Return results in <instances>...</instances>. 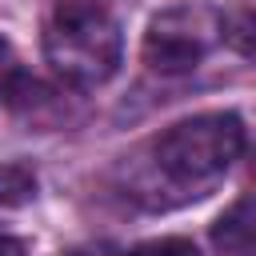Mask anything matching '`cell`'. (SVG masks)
I'll return each mask as SVG.
<instances>
[{
	"label": "cell",
	"instance_id": "obj_1",
	"mask_svg": "<svg viewBox=\"0 0 256 256\" xmlns=\"http://www.w3.org/2000/svg\"><path fill=\"white\" fill-rule=\"evenodd\" d=\"M124 36L100 0H52L44 20V60L72 88H100L116 76Z\"/></svg>",
	"mask_w": 256,
	"mask_h": 256
},
{
	"label": "cell",
	"instance_id": "obj_2",
	"mask_svg": "<svg viewBox=\"0 0 256 256\" xmlns=\"http://www.w3.org/2000/svg\"><path fill=\"white\" fill-rule=\"evenodd\" d=\"M240 152H244V124L236 112L188 116L152 144L156 168L172 184H184V188L212 184L216 176L232 168V160H240Z\"/></svg>",
	"mask_w": 256,
	"mask_h": 256
},
{
	"label": "cell",
	"instance_id": "obj_3",
	"mask_svg": "<svg viewBox=\"0 0 256 256\" xmlns=\"http://www.w3.org/2000/svg\"><path fill=\"white\" fill-rule=\"evenodd\" d=\"M220 44V12L208 4H172L148 20L140 56L160 76L192 72Z\"/></svg>",
	"mask_w": 256,
	"mask_h": 256
},
{
	"label": "cell",
	"instance_id": "obj_4",
	"mask_svg": "<svg viewBox=\"0 0 256 256\" xmlns=\"http://www.w3.org/2000/svg\"><path fill=\"white\" fill-rule=\"evenodd\" d=\"M212 240L224 252H244L256 248V192L240 196L216 224H212Z\"/></svg>",
	"mask_w": 256,
	"mask_h": 256
},
{
	"label": "cell",
	"instance_id": "obj_5",
	"mask_svg": "<svg viewBox=\"0 0 256 256\" xmlns=\"http://www.w3.org/2000/svg\"><path fill=\"white\" fill-rule=\"evenodd\" d=\"M220 40H228L240 56L256 60V8H244V12L220 16Z\"/></svg>",
	"mask_w": 256,
	"mask_h": 256
},
{
	"label": "cell",
	"instance_id": "obj_6",
	"mask_svg": "<svg viewBox=\"0 0 256 256\" xmlns=\"http://www.w3.org/2000/svg\"><path fill=\"white\" fill-rule=\"evenodd\" d=\"M36 196V176L24 164H0V208H20Z\"/></svg>",
	"mask_w": 256,
	"mask_h": 256
},
{
	"label": "cell",
	"instance_id": "obj_7",
	"mask_svg": "<svg viewBox=\"0 0 256 256\" xmlns=\"http://www.w3.org/2000/svg\"><path fill=\"white\" fill-rule=\"evenodd\" d=\"M128 256H200V248L184 236H160V240H144L136 244Z\"/></svg>",
	"mask_w": 256,
	"mask_h": 256
},
{
	"label": "cell",
	"instance_id": "obj_8",
	"mask_svg": "<svg viewBox=\"0 0 256 256\" xmlns=\"http://www.w3.org/2000/svg\"><path fill=\"white\" fill-rule=\"evenodd\" d=\"M0 256H28V244L20 236H4L0 232Z\"/></svg>",
	"mask_w": 256,
	"mask_h": 256
},
{
	"label": "cell",
	"instance_id": "obj_9",
	"mask_svg": "<svg viewBox=\"0 0 256 256\" xmlns=\"http://www.w3.org/2000/svg\"><path fill=\"white\" fill-rule=\"evenodd\" d=\"M4 52H8V44H4V40H0V56H4Z\"/></svg>",
	"mask_w": 256,
	"mask_h": 256
}]
</instances>
